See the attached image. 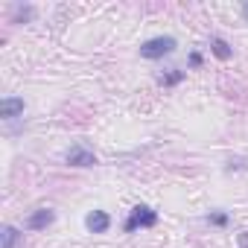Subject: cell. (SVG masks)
Returning a JSON list of instances; mask_svg holds the SVG:
<instances>
[{
    "label": "cell",
    "instance_id": "6da1fadb",
    "mask_svg": "<svg viewBox=\"0 0 248 248\" xmlns=\"http://www.w3.org/2000/svg\"><path fill=\"white\" fill-rule=\"evenodd\" d=\"M175 38L172 35H158V38H149V41H143L140 44V56L143 59H164V56H170V53H175Z\"/></svg>",
    "mask_w": 248,
    "mask_h": 248
},
{
    "label": "cell",
    "instance_id": "7a4b0ae2",
    "mask_svg": "<svg viewBox=\"0 0 248 248\" xmlns=\"http://www.w3.org/2000/svg\"><path fill=\"white\" fill-rule=\"evenodd\" d=\"M158 222V213L152 210V207H146V204H138V207H132V213H129V219H126V233H135L138 228H152Z\"/></svg>",
    "mask_w": 248,
    "mask_h": 248
},
{
    "label": "cell",
    "instance_id": "3957f363",
    "mask_svg": "<svg viewBox=\"0 0 248 248\" xmlns=\"http://www.w3.org/2000/svg\"><path fill=\"white\" fill-rule=\"evenodd\" d=\"M64 161L70 167H96V155L91 149H85V146H70L67 155H64Z\"/></svg>",
    "mask_w": 248,
    "mask_h": 248
},
{
    "label": "cell",
    "instance_id": "277c9868",
    "mask_svg": "<svg viewBox=\"0 0 248 248\" xmlns=\"http://www.w3.org/2000/svg\"><path fill=\"white\" fill-rule=\"evenodd\" d=\"M53 219H56V213H53L50 207H41V210H35V213H30V216H27L24 228H27V231H41V228L53 225Z\"/></svg>",
    "mask_w": 248,
    "mask_h": 248
},
{
    "label": "cell",
    "instance_id": "5b68a950",
    "mask_svg": "<svg viewBox=\"0 0 248 248\" xmlns=\"http://www.w3.org/2000/svg\"><path fill=\"white\" fill-rule=\"evenodd\" d=\"M85 228H88L91 233H105V231L111 228V216H108L105 210H91V213L85 216Z\"/></svg>",
    "mask_w": 248,
    "mask_h": 248
},
{
    "label": "cell",
    "instance_id": "8992f818",
    "mask_svg": "<svg viewBox=\"0 0 248 248\" xmlns=\"http://www.w3.org/2000/svg\"><path fill=\"white\" fill-rule=\"evenodd\" d=\"M24 114V99L21 96H3L0 99V117L3 120H15Z\"/></svg>",
    "mask_w": 248,
    "mask_h": 248
},
{
    "label": "cell",
    "instance_id": "52a82bcc",
    "mask_svg": "<svg viewBox=\"0 0 248 248\" xmlns=\"http://www.w3.org/2000/svg\"><path fill=\"white\" fill-rule=\"evenodd\" d=\"M21 236L24 233L18 228H12V225H3V231H0V242H3V248H18Z\"/></svg>",
    "mask_w": 248,
    "mask_h": 248
},
{
    "label": "cell",
    "instance_id": "ba28073f",
    "mask_svg": "<svg viewBox=\"0 0 248 248\" xmlns=\"http://www.w3.org/2000/svg\"><path fill=\"white\" fill-rule=\"evenodd\" d=\"M210 53H213L216 59H222V62H228V59L233 56V50H231L228 41H222V38H213V41H210Z\"/></svg>",
    "mask_w": 248,
    "mask_h": 248
},
{
    "label": "cell",
    "instance_id": "9c48e42d",
    "mask_svg": "<svg viewBox=\"0 0 248 248\" xmlns=\"http://www.w3.org/2000/svg\"><path fill=\"white\" fill-rule=\"evenodd\" d=\"M181 79H184V70H170V73H161V76H158L161 85H178Z\"/></svg>",
    "mask_w": 248,
    "mask_h": 248
},
{
    "label": "cell",
    "instance_id": "30bf717a",
    "mask_svg": "<svg viewBox=\"0 0 248 248\" xmlns=\"http://www.w3.org/2000/svg\"><path fill=\"white\" fill-rule=\"evenodd\" d=\"M207 222H210V225H216V228H225V225H228V213L216 210V213H210V216H207Z\"/></svg>",
    "mask_w": 248,
    "mask_h": 248
},
{
    "label": "cell",
    "instance_id": "8fae6325",
    "mask_svg": "<svg viewBox=\"0 0 248 248\" xmlns=\"http://www.w3.org/2000/svg\"><path fill=\"white\" fill-rule=\"evenodd\" d=\"M236 242H239V248H248V231H242V233L236 236Z\"/></svg>",
    "mask_w": 248,
    "mask_h": 248
},
{
    "label": "cell",
    "instance_id": "7c38bea8",
    "mask_svg": "<svg viewBox=\"0 0 248 248\" xmlns=\"http://www.w3.org/2000/svg\"><path fill=\"white\" fill-rule=\"evenodd\" d=\"M190 64L199 67V64H202V56H199V53H190Z\"/></svg>",
    "mask_w": 248,
    "mask_h": 248
},
{
    "label": "cell",
    "instance_id": "4fadbf2b",
    "mask_svg": "<svg viewBox=\"0 0 248 248\" xmlns=\"http://www.w3.org/2000/svg\"><path fill=\"white\" fill-rule=\"evenodd\" d=\"M242 15L248 18V0H245V3H242Z\"/></svg>",
    "mask_w": 248,
    "mask_h": 248
}]
</instances>
